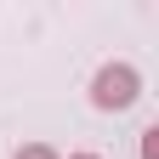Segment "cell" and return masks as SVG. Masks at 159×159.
I'll list each match as a JSON object with an SVG mask.
<instances>
[{
    "label": "cell",
    "mask_w": 159,
    "mask_h": 159,
    "mask_svg": "<svg viewBox=\"0 0 159 159\" xmlns=\"http://www.w3.org/2000/svg\"><path fill=\"white\" fill-rule=\"evenodd\" d=\"M136 68H125V63H108L102 74H97V85H91V102L97 108H108V114H119V108H131L136 102Z\"/></svg>",
    "instance_id": "6da1fadb"
},
{
    "label": "cell",
    "mask_w": 159,
    "mask_h": 159,
    "mask_svg": "<svg viewBox=\"0 0 159 159\" xmlns=\"http://www.w3.org/2000/svg\"><path fill=\"white\" fill-rule=\"evenodd\" d=\"M142 159H159V125H153V131L142 136Z\"/></svg>",
    "instance_id": "7a4b0ae2"
},
{
    "label": "cell",
    "mask_w": 159,
    "mask_h": 159,
    "mask_svg": "<svg viewBox=\"0 0 159 159\" xmlns=\"http://www.w3.org/2000/svg\"><path fill=\"white\" fill-rule=\"evenodd\" d=\"M17 159H57V153H51V148H40V142H34V148H17Z\"/></svg>",
    "instance_id": "3957f363"
},
{
    "label": "cell",
    "mask_w": 159,
    "mask_h": 159,
    "mask_svg": "<svg viewBox=\"0 0 159 159\" xmlns=\"http://www.w3.org/2000/svg\"><path fill=\"white\" fill-rule=\"evenodd\" d=\"M80 159H97V153H80Z\"/></svg>",
    "instance_id": "277c9868"
}]
</instances>
